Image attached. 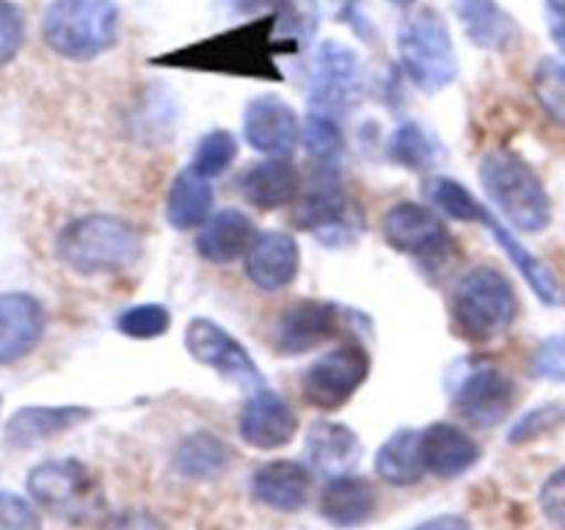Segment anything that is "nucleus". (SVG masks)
Masks as SVG:
<instances>
[{
  "label": "nucleus",
  "instance_id": "obj_1",
  "mask_svg": "<svg viewBox=\"0 0 565 530\" xmlns=\"http://www.w3.org/2000/svg\"><path fill=\"white\" fill-rule=\"evenodd\" d=\"M281 50H290V44L281 42L276 33L274 14L158 55L154 64L177 66V70L221 72V75L254 77V81H281V72L276 66V55Z\"/></svg>",
  "mask_w": 565,
  "mask_h": 530
},
{
  "label": "nucleus",
  "instance_id": "obj_2",
  "mask_svg": "<svg viewBox=\"0 0 565 530\" xmlns=\"http://www.w3.org/2000/svg\"><path fill=\"white\" fill-rule=\"evenodd\" d=\"M141 248V235L130 221L105 213L70 221L55 241L61 263L81 276L121 274L138 263Z\"/></svg>",
  "mask_w": 565,
  "mask_h": 530
},
{
  "label": "nucleus",
  "instance_id": "obj_3",
  "mask_svg": "<svg viewBox=\"0 0 565 530\" xmlns=\"http://www.w3.org/2000/svg\"><path fill=\"white\" fill-rule=\"evenodd\" d=\"M480 186L511 230L535 235L552 221V199L533 166L516 152L494 149L480 160Z\"/></svg>",
  "mask_w": 565,
  "mask_h": 530
},
{
  "label": "nucleus",
  "instance_id": "obj_4",
  "mask_svg": "<svg viewBox=\"0 0 565 530\" xmlns=\"http://www.w3.org/2000/svg\"><path fill=\"white\" fill-rule=\"evenodd\" d=\"M450 315L458 335L480 346L511 329L519 315V296L500 268L478 265L452 287Z\"/></svg>",
  "mask_w": 565,
  "mask_h": 530
},
{
  "label": "nucleus",
  "instance_id": "obj_5",
  "mask_svg": "<svg viewBox=\"0 0 565 530\" xmlns=\"http://www.w3.org/2000/svg\"><path fill=\"white\" fill-rule=\"evenodd\" d=\"M42 36L53 53L70 61H92L119 36L114 0H53L44 11Z\"/></svg>",
  "mask_w": 565,
  "mask_h": 530
},
{
  "label": "nucleus",
  "instance_id": "obj_6",
  "mask_svg": "<svg viewBox=\"0 0 565 530\" xmlns=\"http://www.w3.org/2000/svg\"><path fill=\"white\" fill-rule=\"evenodd\" d=\"M397 53L408 81L423 92H441L458 77V55L445 17L417 9L397 31Z\"/></svg>",
  "mask_w": 565,
  "mask_h": 530
},
{
  "label": "nucleus",
  "instance_id": "obj_7",
  "mask_svg": "<svg viewBox=\"0 0 565 530\" xmlns=\"http://www.w3.org/2000/svg\"><path fill=\"white\" fill-rule=\"evenodd\" d=\"M386 243L425 268H439L456 252V237L436 210L419 202H397L381 221Z\"/></svg>",
  "mask_w": 565,
  "mask_h": 530
},
{
  "label": "nucleus",
  "instance_id": "obj_8",
  "mask_svg": "<svg viewBox=\"0 0 565 530\" xmlns=\"http://www.w3.org/2000/svg\"><path fill=\"white\" fill-rule=\"evenodd\" d=\"M370 370H373V359H370L367 348L359 340H345L309 364L301 384L303 398L315 409L337 412L362 390Z\"/></svg>",
  "mask_w": 565,
  "mask_h": 530
},
{
  "label": "nucleus",
  "instance_id": "obj_9",
  "mask_svg": "<svg viewBox=\"0 0 565 530\" xmlns=\"http://www.w3.org/2000/svg\"><path fill=\"white\" fill-rule=\"evenodd\" d=\"M28 491L42 508L55 517L88 519L99 508L97 480L77 458L44 462L28 475Z\"/></svg>",
  "mask_w": 565,
  "mask_h": 530
},
{
  "label": "nucleus",
  "instance_id": "obj_10",
  "mask_svg": "<svg viewBox=\"0 0 565 530\" xmlns=\"http://www.w3.org/2000/svg\"><path fill=\"white\" fill-rule=\"evenodd\" d=\"M364 97L362 59L342 42H323L315 50L309 105L329 116H342L359 108Z\"/></svg>",
  "mask_w": 565,
  "mask_h": 530
},
{
  "label": "nucleus",
  "instance_id": "obj_11",
  "mask_svg": "<svg viewBox=\"0 0 565 530\" xmlns=\"http://www.w3.org/2000/svg\"><path fill=\"white\" fill-rule=\"evenodd\" d=\"M185 348L199 364L215 370L221 379L232 381V384L246 386V390L268 386L248 348L215 320L193 318L185 329Z\"/></svg>",
  "mask_w": 565,
  "mask_h": 530
},
{
  "label": "nucleus",
  "instance_id": "obj_12",
  "mask_svg": "<svg viewBox=\"0 0 565 530\" xmlns=\"http://www.w3.org/2000/svg\"><path fill=\"white\" fill-rule=\"evenodd\" d=\"M342 312L337 304L301 298L281 309L270 324V346L279 357H301L318 351L340 335Z\"/></svg>",
  "mask_w": 565,
  "mask_h": 530
},
{
  "label": "nucleus",
  "instance_id": "obj_13",
  "mask_svg": "<svg viewBox=\"0 0 565 530\" xmlns=\"http://www.w3.org/2000/svg\"><path fill=\"white\" fill-rule=\"evenodd\" d=\"M303 125L296 108L276 94L254 97L243 110V138L268 158H290L301 141Z\"/></svg>",
  "mask_w": 565,
  "mask_h": 530
},
{
  "label": "nucleus",
  "instance_id": "obj_14",
  "mask_svg": "<svg viewBox=\"0 0 565 530\" xmlns=\"http://www.w3.org/2000/svg\"><path fill=\"white\" fill-rule=\"evenodd\" d=\"M513 403H516V384L505 370L491 364L469 370L452 398V409L480 428L500 425L511 414Z\"/></svg>",
  "mask_w": 565,
  "mask_h": 530
},
{
  "label": "nucleus",
  "instance_id": "obj_15",
  "mask_svg": "<svg viewBox=\"0 0 565 530\" xmlns=\"http://www.w3.org/2000/svg\"><path fill=\"white\" fill-rule=\"evenodd\" d=\"M237 431H241L246 445L259 447V451H274V447L287 445L296 436L298 420L285 398L276 395L270 386H259L243 403Z\"/></svg>",
  "mask_w": 565,
  "mask_h": 530
},
{
  "label": "nucleus",
  "instance_id": "obj_16",
  "mask_svg": "<svg viewBox=\"0 0 565 530\" xmlns=\"http://www.w3.org/2000/svg\"><path fill=\"white\" fill-rule=\"evenodd\" d=\"M47 315L31 293H0V368L25 359L42 342Z\"/></svg>",
  "mask_w": 565,
  "mask_h": 530
},
{
  "label": "nucleus",
  "instance_id": "obj_17",
  "mask_svg": "<svg viewBox=\"0 0 565 530\" xmlns=\"http://www.w3.org/2000/svg\"><path fill=\"white\" fill-rule=\"evenodd\" d=\"M301 248L287 232H259L246 254V276L265 293H279L296 282Z\"/></svg>",
  "mask_w": 565,
  "mask_h": 530
},
{
  "label": "nucleus",
  "instance_id": "obj_18",
  "mask_svg": "<svg viewBox=\"0 0 565 530\" xmlns=\"http://www.w3.org/2000/svg\"><path fill=\"white\" fill-rule=\"evenodd\" d=\"M292 224L298 230L320 235L323 241L351 235V199L334 182H320L312 191L298 193L292 202Z\"/></svg>",
  "mask_w": 565,
  "mask_h": 530
},
{
  "label": "nucleus",
  "instance_id": "obj_19",
  "mask_svg": "<svg viewBox=\"0 0 565 530\" xmlns=\"http://www.w3.org/2000/svg\"><path fill=\"white\" fill-rule=\"evenodd\" d=\"M257 226L246 213L235 208L218 210L210 215L196 235L199 257L213 265H230L235 259L246 257L252 243L257 241Z\"/></svg>",
  "mask_w": 565,
  "mask_h": 530
},
{
  "label": "nucleus",
  "instance_id": "obj_20",
  "mask_svg": "<svg viewBox=\"0 0 565 530\" xmlns=\"http://www.w3.org/2000/svg\"><path fill=\"white\" fill-rule=\"evenodd\" d=\"M478 224L489 226L491 235H494V241L500 243L502 252L511 257V263L516 265L519 274L527 279L530 290L539 296V301H544L546 307H557V304L565 301V290L561 285V279L555 276V271L550 268V265L544 263V259L539 257V254L530 252L527 246H524L522 241L516 237V232L511 230V226L505 224V221L500 219L497 213H491L489 208L483 210V215H480Z\"/></svg>",
  "mask_w": 565,
  "mask_h": 530
},
{
  "label": "nucleus",
  "instance_id": "obj_21",
  "mask_svg": "<svg viewBox=\"0 0 565 530\" xmlns=\"http://www.w3.org/2000/svg\"><path fill=\"white\" fill-rule=\"evenodd\" d=\"M237 188L243 199L257 210H279L298 199L301 174L290 163V158H265L243 171Z\"/></svg>",
  "mask_w": 565,
  "mask_h": 530
},
{
  "label": "nucleus",
  "instance_id": "obj_22",
  "mask_svg": "<svg viewBox=\"0 0 565 530\" xmlns=\"http://www.w3.org/2000/svg\"><path fill=\"white\" fill-rule=\"evenodd\" d=\"M309 486H312L309 469L298 462H281V458L263 464L252 475L254 500L274 508V511L292 513L307 506Z\"/></svg>",
  "mask_w": 565,
  "mask_h": 530
},
{
  "label": "nucleus",
  "instance_id": "obj_23",
  "mask_svg": "<svg viewBox=\"0 0 565 530\" xmlns=\"http://www.w3.org/2000/svg\"><path fill=\"white\" fill-rule=\"evenodd\" d=\"M423 453L425 467L436 478H458L480 458L478 442L452 423H434L423 428Z\"/></svg>",
  "mask_w": 565,
  "mask_h": 530
},
{
  "label": "nucleus",
  "instance_id": "obj_24",
  "mask_svg": "<svg viewBox=\"0 0 565 530\" xmlns=\"http://www.w3.org/2000/svg\"><path fill=\"white\" fill-rule=\"evenodd\" d=\"M452 11L461 20L463 33L475 47L502 53L516 44V20L497 0H452Z\"/></svg>",
  "mask_w": 565,
  "mask_h": 530
},
{
  "label": "nucleus",
  "instance_id": "obj_25",
  "mask_svg": "<svg viewBox=\"0 0 565 530\" xmlns=\"http://www.w3.org/2000/svg\"><path fill=\"white\" fill-rule=\"evenodd\" d=\"M88 417L92 409L86 406H25L14 412L6 425V442L11 447H33L75 428Z\"/></svg>",
  "mask_w": 565,
  "mask_h": 530
},
{
  "label": "nucleus",
  "instance_id": "obj_26",
  "mask_svg": "<svg viewBox=\"0 0 565 530\" xmlns=\"http://www.w3.org/2000/svg\"><path fill=\"white\" fill-rule=\"evenodd\" d=\"M307 458L329 475H348L362 458V439L353 428L320 420L307 434Z\"/></svg>",
  "mask_w": 565,
  "mask_h": 530
},
{
  "label": "nucleus",
  "instance_id": "obj_27",
  "mask_svg": "<svg viewBox=\"0 0 565 530\" xmlns=\"http://www.w3.org/2000/svg\"><path fill=\"white\" fill-rule=\"evenodd\" d=\"M375 489L356 475H337L320 495V513L337 528H359L375 513Z\"/></svg>",
  "mask_w": 565,
  "mask_h": 530
},
{
  "label": "nucleus",
  "instance_id": "obj_28",
  "mask_svg": "<svg viewBox=\"0 0 565 530\" xmlns=\"http://www.w3.org/2000/svg\"><path fill=\"white\" fill-rule=\"evenodd\" d=\"M210 208H213V186H210L207 177L193 171L191 166L182 169L169 186L166 221L180 232L196 230L210 219Z\"/></svg>",
  "mask_w": 565,
  "mask_h": 530
},
{
  "label": "nucleus",
  "instance_id": "obj_29",
  "mask_svg": "<svg viewBox=\"0 0 565 530\" xmlns=\"http://www.w3.org/2000/svg\"><path fill=\"white\" fill-rule=\"evenodd\" d=\"M375 469L392 486H412L428 473L423 453V431L401 428L379 447Z\"/></svg>",
  "mask_w": 565,
  "mask_h": 530
},
{
  "label": "nucleus",
  "instance_id": "obj_30",
  "mask_svg": "<svg viewBox=\"0 0 565 530\" xmlns=\"http://www.w3.org/2000/svg\"><path fill=\"white\" fill-rule=\"evenodd\" d=\"M232 464V451L221 436L199 431L185 436L174 451V469L188 480H213Z\"/></svg>",
  "mask_w": 565,
  "mask_h": 530
},
{
  "label": "nucleus",
  "instance_id": "obj_31",
  "mask_svg": "<svg viewBox=\"0 0 565 530\" xmlns=\"http://www.w3.org/2000/svg\"><path fill=\"white\" fill-rule=\"evenodd\" d=\"M390 160L408 171H428L439 160V144L417 121H406L390 138Z\"/></svg>",
  "mask_w": 565,
  "mask_h": 530
},
{
  "label": "nucleus",
  "instance_id": "obj_32",
  "mask_svg": "<svg viewBox=\"0 0 565 530\" xmlns=\"http://www.w3.org/2000/svg\"><path fill=\"white\" fill-rule=\"evenodd\" d=\"M425 197L430 199L434 208H439L441 213L456 221H475L478 224L486 210V204L467 186L445 174H434L425 180Z\"/></svg>",
  "mask_w": 565,
  "mask_h": 530
},
{
  "label": "nucleus",
  "instance_id": "obj_33",
  "mask_svg": "<svg viewBox=\"0 0 565 530\" xmlns=\"http://www.w3.org/2000/svg\"><path fill=\"white\" fill-rule=\"evenodd\" d=\"M301 141L307 152L312 155V160H318L326 169L334 166L342 158V152H345V138H342L340 121H337V116L323 114V110H309L307 121H303Z\"/></svg>",
  "mask_w": 565,
  "mask_h": 530
},
{
  "label": "nucleus",
  "instance_id": "obj_34",
  "mask_svg": "<svg viewBox=\"0 0 565 530\" xmlns=\"http://www.w3.org/2000/svg\"><path fill=\"white\" fill-rule=\"evenodd\" d=\"M533 94L541 110L565 130V55H550L535 66Z\"/></svg>",
  "mask_w": 565,
  "mask_h": 530
},
{
  "label": "nucleus",
  "instance_id": "obj_35",
  "mask_svg": "<svg viewBox=\"0 0 565 530\" xmlns=\"http://www.w3.org/2000/svg\"><path fill=\"white\" fill-rule=\"evenodd\" d=\"M237 158V138L230 130H210L207 136L199 138L196 149H193L191 169L199 171L202 177L213 180V177L224 174Z\"/></svg>",
  "mask_w": 565,
  "mask_h": 530
},
{
  "label": "nucleus",
  "instance_id": "obj_36",
  "mask_svg": "<svg viewBox=\"0 0 565 530\" xmlns=\"http://www.w3.org/2000/svg\"><path fill=\"white\" fill-rule=\"evenodd\" d=\"M116 329L130 340H158L171 329V312L163 304H132L116 318Z\"/></svg>",
  "mask_w": 565,
  "mask_h": 530
},
{
  "label": "nucleus",
  "instance_id": "obj_37",
  "mask_svg": "<svg viewBox=\"0 0 565 530\" xmlns=\"http://www.w3.org/2000/svg\"><path fill=\"white\" fill-rule=\"evenodd\" d=\"M563 423H565V403H546V406H539L530 414H524V417L511 428L508 439H511L513 445H524V442L539 439V436H544L546 431H555L557 425Z\"/></svg>",
  "mask_w": 565,
  "mask_h": 530
},
{
  "label": "nucleus",
  "instance_id": "obj_38",
  "mask_svg": "<svg viewBox=\"0 0 565 530\" xmlns=\"http://www.w3.org/2000/svg\"><path fill=\"white\" fill-rule=\"evenodd\" d=\"M25 42V17H22L20 6L11 0H0V66L17 59Z\"/></svg>",
  "mask_w": 565,
  "mask_h": 530
},
{
  "label": "nucleus",
  "instance_id": "obj_39",
  "mask_svg": "<svg viewBox=\"0 0 565 530\" xmlns=\"http://www.w3.org/2000/svg\"><path fill=\"white\" fill-rule=\"evenodd\" d=\"M535 379L565 381V335H552L535 348L533 357Z\"/></svg>",
  "mask_w": 565,
  "mask_h": 530
},
{
  "label": "nucleus",
  "instance_id": "obj_40",
  "mask_svg": "<svg viewBox=\"0 0 565 530\" xmlns=\"http://www.w3.org/2000/svg\"><path fill=\"white\" fill-rule=\"evenodd\" d=\"M0 530H42L31 502L14 491L0 489Z\"/></svg>",
  "mask_w": 565,
  "mask_h": 530
},
{
  "label": "nucleus",
  "instance_id": "obj_41",
  "mask_svg": "<svg viewBox=\"0 0 565 530\" xmlns=\"http://www.w3.org/2000/svg\"><path fill=\"white\" fill-rule=\"evenodd\" d=\"M541 508L555 528L565 530V467L557 469L541 489Z\"/></svg>",
  "mask_w": 565,
  "mask_h": 530
},
{
  "label": "nucleus",
  "instance_id": "obj_42",
  "mask_svg": "<svg viewBox=\"0 0 565 530\" xmlns=\"http://www.w3.org/2000/svg\"><path fill=\"white\" fill-rule=\"evenodd\" d=\"M99 530H166V524L143 508H121L110 513Z\"/></svg>",
  "mask_w": 565,
  "mask_h": 530
},
{
  "label": "nucleus",
  "instance_id": "obj_43",
  "mask_svg": "<svg viewBox=\"0 0 565 530\" xmlns=\"http://www.w3.org/2000/svg\"><path fill=\"white\" fill-rule=\"evenodd\" d=\"M544 17L552 42L557 44L561 55H565V0H544Z\"/></svg>",
  "mask_w": 565,
  "mask_h": 530
},
{
  "label": "nucleus",
  "instance_id": "obj_44",
  "mask_svg": "<svg viewBox=\"0 0 565 530\" xmlns=\"http://www.w3.org/2000/svg\"><path fill=\"white\" fill-rule=\"evenodd\" d=\"M414 530H472V524L461 517H436V519H428V522H423Z\"/></svg>",
  "mask_w": 565,
  "mask_h": 530
},
{
  "label": "nucleus",
  "instance_id": "obj_45",
  "mask_svg": "<svg viewBox=\"0 0 565 530\" xmlns=\"http://www.w3.org/2000/svg\"><path fill=\"white\" fill-rule=\"evenodd\" d=\"M392 6H397V9H412L414 3H417V0H390Z\"/></svg>",
  "mask_w": 565,
  "mask_h": 530
},
{
  "label": "nucleus",
  "instance_id": "obj_46",
  "mask_svg": "<svg viewBox=\"0 0 565 530\" xmlns=\"http://www.w3.org/2000/svg\"><path fill=\"white\" fill-rule=\"evenodd\" d=\"M345 3H356V0H345Z\"/></svg>",
  "mask_w": 565,
  "mask_h": 530
},
{
  "label": "nucleus",
  "instance_id": "obj_47",
  "mask_svg": "<svg viewBox=\"0 0 565 530\" xmlns=\"http://www.w3.org/2000/svg\"><path fill=\"white\" fill-rule=\"evenodd\" d=\"M0 403H3V401H0Z\"/></svg>",
  "mask_w": 565,
  "mask_h": 530
}]
</instances>
